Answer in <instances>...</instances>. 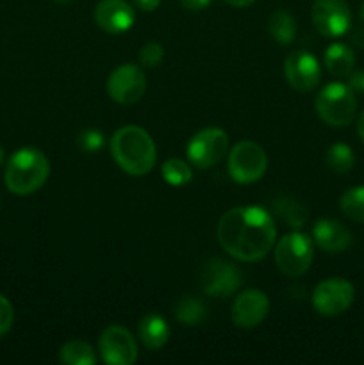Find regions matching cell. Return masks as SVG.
I'll list each match as a JSON object with an SVG mask.
<instances>
[{"label":"cell","mask_w":364,"mask_h":365,"mask_svg":"<svg viewBox=\"0 0 364 365\" xmlns=\"http://www.w3.org/2000/svg\"><path fill=\"white\" fill-rule=\"evenodd\" d=\"M243 285V273L236 264L223 259L207 260L202 269V289L213 298H231Z\"/></svg>","instance_id":"obj_10"},{"label":"cell","mask_w":364,"mask_h":365,"mask_svg":"<svg viewBox=\"0 0 364 365\" xmlns=\"http://www.w3.org/2000/svg\"><path fill=\"white\" fill-rule=\"evenodd\" d=\"M132 2L143 13H152V11H156L161 6V0H132Z\"/></svg>","instance_id":"obj_30"},{"label":"cell","mask_w":364,"mask_h":365,"mask_svg":"<svg viewBox=\"0 0 364 365\" xmlns=\"http://www.w3.org/2000/svg\"><path fill=\"white\" fill-rule=\"evenodd\" d=\"M359 16H360V20L364 21V4H363V6H360V9H359Z\"/></svg>","instance_id":"obj_35"},{"label":"cell","mask_w":364,"mask_h":365,"mask_svg":"<svg viewBox=\"0 0 364 365\" xmlns=\"http://www.w3.org/2000/svg\"><path fill=\"white\" fill-rule=\"evenodd\" d=\"M100 356L109 365H132L138 360V344L127 328L111 324L100 334Z\"/></svg>","instance_id":"obj_12"},{"label":"cell","mask_w":364,"mask_h":365,"mask_svg":"<svg viewBox=\"0 0 364 365\" xmlns=\"http://www.w3.org/2000/svg\"><path fill=\"white\" fill-rule=\"evenodd\" d=\"M323 63L328 73L334 77H348L355 66V53L345 43H332L325 50Z\"/></svg>","instance_id":"obj_18"},{"label":"cell","mask_w":364,"mask_h":365,"mask_svg":"<svg viewBox=\"0 0 364 365\" xmlns=\"http://www.w3.org/2000/svg\"><path fill=\"white\" fill-rule=\"evenodd\" d=\"M310 18L325 38H341L350 31L352 13L346 0H314Z\"/></svg>","instance_id":"obj_11"},{"label":"cell","mask_w":364,"mask_h":365,"mask_svg":"<svg viewBox=\"0 0 364 365\" xmlns=\"http://www.w3.org/2000/svg\"><path fill=\"white\" fill-rule=\"evenodd\" d=\"M270 314V298L261 289H248L238 294L232 305V323L238 328L252 330Z\"/></svg>","instance_id":"obj_14"},{"label":"cell","mask_w":364,"mask_h":365,"mask_svg":"<svg viewBox=\"0 0 364 365\" xmlns=\"http://www.w3.org/2000/svg\"><path fill=\"white\" fill-rule=\"evenodd\" d=\"M355 299V289L345 278H327L313 291V307L320 316L334 317L346 312Z\"/></svg>","instance_id":"obj_8"},{"label":"cell","mask_w":364,"mask_h":365,"mask_svg":"<svg viewBox=\"0 0 364 365\" xmlns=\"http://www.w3.org/2000/svg\"><path fill=\"white\" fill-rule=\"evenodd\" d=\"M218 242L241 262L263 260L277 239L275 220L264 207L243 205L227 210L218 221Z\"/></svg>","instance_id":"obj_1"},{"label":"cell","mask_w":364,"mask_h":365,"mask_svg":"<svg viewBox=\"0 0 364 365\" xmlns=\"http://www.w3.org/2000/svg\"><path fill=\"white\" fill-rule=\"evenodd\" d=\"M225 2H227L228 6H232V7H239V9H241V7H248V6H252V4L256 2V0H225Z\"/></svg>","instance_id":"obj_32"},{"label":"cell","mask_w":364,"mask_h":365,"mask_svg":"<svg viewBox=\"0 0 364 365\" xmlns=\"http://www.w3.org/2000/svg\"><path fill=\"white\" fill-rule=\"evenodd\" d=\"M339 207L350 221L364 223V185H357L343 192Z\"/></svg>","instance_id":"obj_24"},{"label":"cell","mask_w":364,"mask_h":365,"mask_svg":"<svg viewBox=\"0 0 364 365\" xmlns=\"http://www.w3.org/2000/svg\"><path fill=\"white\" fill-rule=\"evenodd\" d=\"M268 31L271 38L280 45H289L296 36V21L293 14L285 9H277L270 14L268 20Z\"/></svg>","instance_id":"obj_19"},{"label":"cell","mask_w":364,"mask_h":365,"mask_svg":"<svg viewBox=\"0 0 364 365\" xmlns=\"http://www.w3.org/2000/svg\"><path fill=\"white\" fill-rule=\"evenodd\" d=\"M348 86L353 91L364 93V70H352L348 75Z\"/></svg>","instance_id":"obj_29"},{"label":"cell","mask_w":364,"mask_h":365,"mask_svg":"<svg viewBox=\"0 0 364 365\" xmlns=\"http://www.w3.org/2000/svg\"><path fill=\"white\" fill-rule=\"evenodd\" d=\"M228 150V135L223 128L209 127L196 132L188 143L186 155L198 170H207L220 163Z\"/></svg>","instance_id":"obj_7"},{"label":"cell","mask_w":364,"mask_h":365,"mask_svg":"<svg viewBox=\"0 0 364 365\" xmlns=\"http://www.w3.org/2000/svg\"><path fill=\"white\" fill-rule=\"evenodd\" d=\"M316 113L330 127H348L357 114L353 89L343 82H330L316 96Z\"/></svg>","instance_id":"obj_4"},{"label":"cell","mask_w":364,"mask_h":365,"mask_svg":"<svg viewBox=\"0 0 364 365\" xmlns=\"http://www.w3.org/2000/svg\"><path fill=\"white\" fill-rule=\"evenodd\" d=\"M13 321H14L13 305H11V302L6 298V296L0 294V337H4V335L11 330Z\"/></svg>","instance_id":"obj_28"},{"label":"cell","mask_w":364,"mask_h":365,"mask_svg":"<svg viewBox=\"0 0 364 365\" xmlns=\"http://www.w3.org/2000/svg\"><path fill=\"white\" fill-rule=\"evenodd\" d=\"M325 163L334 173H348L355 164L353 150L346 143H334L325 153Z\"/></svg>","instance_id":"obj_23"},{"label":"cell","mask_w":364,"mask_h":365,"mask_svg":"<svg viewBox=\"0 0 364 365\" xmlns=\"http://www.w3.org/2000/svg\"><path fill=\"white\" fill-rule=\"evenodd\" d=\"M213 0H181L182 7H186L188 11H202L206 9Z\"/></svg>","instance_id":"obj_31"},{"label":"cell","mask_w":364,"mask_h":365,"mask_svg":"<svg viewBox=\"0 0 364 365\" xmlns=\"http://www.w3.org/2000/svg\"><path fill=\"white\" fill-rule=\"evenodd\" d=\"M175 317L184 327H196L206 319V305L200 299L186 296L175 305Z\"/></svg>","instance_id":"obj_22"},{"label":"cell","mask_w":364,"mask_h":365,"mask_svg":"<svg viewBox=\"0 0 364 365\" xmlns=\"http://www.w3.org/2000/svg\"><path fill=\"white\" fill-rule=\"evenodd\" d=\"M284 75L288 84L298 93H309L320 84L321 66L313 53L296 50L289 53L284 63Z\"/></svg>","instance_id":"obj_13"},{"label":"cell","mask_w":364,"mask_h":365,"mask_svg":"<svg viewBox=\"0 0 364 365\" xmlns=\"http://www.w3.org/2000/svg\"><path fill=\"white\" fill-rule=\"evenodd\" d=\"M313 241L327 253H343L352 246L353 235L348 228L335 220H320L313 227Z\"/></svg>","instance_id":"obj_16"},{"label":"cell","mask_w":364,"mask_h":365,"mask_svg":"<svg viewBox=\"0 0 364 365\" xmlns=\"http://www.w3.org/2000/svg\"><path fill=\"white\" fill-rule=\"evenodd\" d=\"M50 163L45 153L32 146L16 150L6 164V185L13 195L27 196L45 185Z\"/></svg>","instance_id":"obj_3"},{"label":"cell","mask_w":364,"mask_h":365,"mask_svg":"<svg viewBox=\"0 0 364 365\" xmlns=\"http://www.w3.org/2000/svg\"><path fill=\"white\" fill-rule=\"evenodd\" d=\"M271 209H273V212L277 214L282 221H285L288 227L295 228V230L302 228L303 223L307 221L305 207H303L300 202H296V200L288 198V196H282V198L273 200Z\"/></svg>","instance_id":"obj_20"},{"label":"cell","mask_w":364,"mask_h":365,"mask_svg":"<svg viewBox=\"0 0 364 365\" xmlns=\"http://www.w3.org/2000/svg\"><path fill=\"white\" fill-rule=\"evenodd\" d=\"M228 175L236 184H256L268 170V155L257 143L241 141L228 152Z\"/></svg>","instance_id":"obj_6"},{"label":"cell","mask_w":364,"mask_h":365,"mask_svg":"<svg viewBox=\"0 0 364 365\" xmlns=\"http://www.w3.org/2000/svg\"><path fill=\"white\" fill-rule=\"evenodd\" d=\"M56 2H59V4H66V2H71V0H56Z\"/></svg>","instance_id":"obj_36"},{"label":"cell","mask_w":364,"mask_h":365,"mask_svg":"<svg viewBox=\"0 0 364 365\" xmlns=\"http://www.w3.org/2000/svg\"><path fill=\"white\" fill-rule=\"evenodd\" d=\"M161 175H163L164 182L168 185H173V187H182V185H188L193 180V170L188 163H184L182 159H168L166 163L161 168Z\"/></svg>","instance_id":"obj_25"},{"label":"cell","mask_w":364,"mask_h":365,"mask_svg":"<svg viewBox=\"0 0 364 365\" xmlns=\"http://www.w3.org/2000/svg\"><path fill=\"white\" fill-rule=\"evenodd\" d=\"M164 59V48L159 43H146L139 50V64L143 68H157Z\"/></svg>","instance_id":"obj_27"},{"label":"cell","mask_w":364,"mask_h":365,"mask_svg":"<svg viewBox=\"0 0 364 365\" xmlns=\"http://www.w3.org/2000/svg\"><path fill=\"white\" fill-rule=\"evenodd\" d=\"M107 95L111 100L121 106H132L139 102L145 95L146 89V77L145 71L136 64H121L111 71L107 78Z\"/></svg>","instance_id":"obj_9"},{"label":"cell","mask_w":364,"mask_h":365,"mask_svg":"<svg viewBox=\"0 0 364 365\" xmlns=\"http://www.w3.org/2000/svg\"><path fill=\"white\" fill-rule=\"evenodd\" d=\"M4 159H6V153H4V148H2V146H0V166H2V164H4Z\"/></svg>","instance_id":"obj_34"},{"label":"cell","mask_w":364,"mask_h":365,"mask_svg":"<svg viewBox=\"0 0 364 365\" xmlns=\"http://www.w3.org/2000/svg\"><path fill=\"white\" fill-rule=\"evenodd\" d=\"M357 134H359L360 141L364 143V110L359 114V118H357Z\"/></svg>","instance_id":"obj_33"},{"label":"cell","mask_w":364,"mask_h":365,"mask_svg":"<svg viewBox=\"0 0 364 365\" xmlns=\"http://www.w3.org/2000/svg\"><path fill=\"white\" fill-rule=\"evenodd\" d=\"M138 337L150 351L164 348L170 339V327L159 314H146L138 324Z\"/></svg>","instance_id":"obj_17"},{"label":"cell","mask_w":364,"mask_h":365,"mask_svg":"<svg viewBox=\"0 0 364 365\" xmlns=\"http://www.w3.org/2000/svg\"><path fill=\"white\" fill-rule=\"evenodd\" d=\"M314 259V241L303 232L285 234L275 245L277 269L288 278H298L307 273Z\"/></svg>","instance_id":"obj_5"},{"label":"cell","mask_w":364,"mask_h":365,"mask_svg":"<svg viewBox=\"0 0 364 365\" xmlns=\"http://www.w3.org/2000/svg\"><path fill=\"white\" fill-rule=\"evenodd\" d=\"M59 360L64 365H93L96 362V353L88 342L84 341H68L59 349Z\"/></svg>","instance_id":"obj_21"},{"label":"cell","mask_w":364,"mask_h":365,"mask_svg":"<svg viewBox=\"0 0 364 365\" xmlns=\"http://www.w3.org/2000/svg\"><path fill=\"white\" fill-rule=\"evenodd\" d=\"M95 24L109 34H123L136 21V11L125 0H100L95 7Z\"/></svg>","instance_id":"obj_15"},{"label":"cell","mask_w":364,"mask_h":365,"mask_svg":"<svg viewBox=\"0 0 364 365\" xmlns=\"http://www.w3.org/2000/svg\"><path fill=\"white\" fill-rule=\"evenodd\" d=\"M77 145L82 152L96 153L103 148V145H106V135L100 130H96V128H86V130H82L81 134H79Z\"/></svg>","instance_id":"obj_26"},{"label":"cell","mask_w":364,"mask_h":365,"mask_svg":"<svg viewBox=\"0 0 364 365\" xmlns=\"http://www.w3.org/2000/svg\"><path fill=\"white\" fill-rule=\"evenodd\" d=\"M111 155L125 173L143 177L153 170L157 159L156 143L145 128L125 125L111 138Z\"/></svg>","instance_id":"obj_2"}]
</instances>
